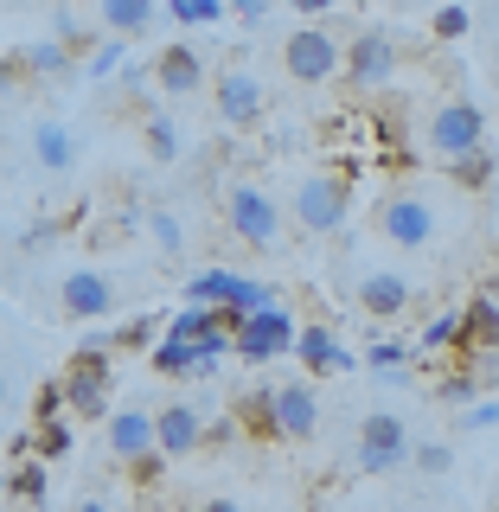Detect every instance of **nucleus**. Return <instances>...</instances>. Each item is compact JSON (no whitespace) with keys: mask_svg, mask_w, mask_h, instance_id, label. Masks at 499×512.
<instances>
[{"mask_svg":"<svg viewBox=\"0 0 499 512\" xmlns=\"http://www.w3.org/2000/svg\"><path fill=\"white\" fill-rule=\"evenodd\" d=\"M77 512H109V506H103V500H84V506H77Z\"/></svg>","mask_w":499,"mask_h":512,"instance_id":"nucleus-44","label":"nucleus"},{"mask_svg":"<svg viewBox=\"0 0 499 512\" xmlns=\"http://www.w3.org/2000/svg\"><path fill=\"white\" fill-rule=\"evenodd\" d=\"M0 512H7V506H0Z\"/></svg>","mask_w":499,"mask_h":512,"instance_id":"nucleus-47","label":"nucleus"},{"mask_svg":"<svg viewBox=\"0 0 499 512\" xmlns=\"http://www.w3.org/2000/svg\"><path fill=\"white\" fill-rule=\"evenodd\" d=\"M237 423H244L250 436L276 442V384H256V391H244V404H237Z\"/></svg>","mask_w":499,"mask_h":512,"instance_id":"nucleus-24","label":"nucleus"},{"mask_svg":"<svg viewBox=\"0 0 499 512\" xmlns=\"http://www.w3.org/2000/svg\"><path fill=\"white\" fill-rule=\"evenodd\" d=\"M167 13H173L180 26H218L231 7H224V0H167Z\"/></svg>","mask_w":499,"mask_h":512,"instance_id":"nucleus-31","label":"nucleus"},{"mask_svg":"<svg viewBox=\"0 0 499 512\" xmlns=\"http://www.w3.org/2000/svg\"><path fill=\"white\" fill-rule=\"evenodd\" d=\"M378 237H384V244H397V250H429V244L442 237L436 199H429V192H410V186L384 192V205H378Z\"/></svg>","mask_w":499,"mask_h":512,"instance_id":"nucleus-2","label":"nucleus"},{"mask_svg":"<svg viewBox=\"0 0 499 512\" xmlns=\"http://www.w3.org/2000/svg\"><path fill=\"white\" fill-rule=\"evenodd\" d=\"M32 448H39V461H64L71 455V423H64V416L58 423H39L32 429Z\"/></svg>","mask_w":499,"mask_h":512,"instance_id":"nucleus-32","label":"nucleus"},{"mask_svg":"<svg viewBox=\"0 0 499 512\" xmlns=\"http://www.w3.org/2000/svg\"><path fill=\"white\" fill-rule=\"evenodd\" d=\"M141 141H148V160H180V122H173V109H148Z\"/></svg>","mask_w":499,"mask_h":512,"instance_id":"nucleus-26","label":"nucleus"},{"mask_svg":"<svg viewBox=\"0 0 499 512\" xmlns=\"http://www.w3.org/2000/svg\"><path fill=\"white\" fill-rule=\"evenodd\" d=\"M20 58V71H32V77H71V45H58V39H39V45H26V52H13Z\"/></svg>","mask_w":499,"mask_h":512,"instance_id":"nucleus-25","label":"nucleus"},{"mask_svg":"<svg viewBox=\"0 0 499 512\" xmlns=\"http://www.w3.org/2000/svg\"><path fill=\"white\" fill-rule=\"evenodd\" d=\"M295 365H308V372H352V365H359V352H352L340 333L327 327V320H308V327L295 333Z\"/></svg>","mask_w":499,"mask_h":512,"instance_id":"nucleus-13","label":"nucleus"},{"mask_svg":"<svg viewBox=\"0 0 499 512\" xmlns=\"http://www.w3.org/2000/svg\"><path fill=\"white\" fill-rule=\"evenodd\" d=\"M295 314L282 308H263V314H250L244 327L231 333V359H244V365H269V359H282V352H295Z\"/></svg>","mask_w":499,"mask_h":512,"instance_id":"nucleus-7","label":"nucleus"},{"mask_svg":"<svg viewBox=\"0 0 499 512\" xmlns=\"http://www.w3.org/2000/svg\"><path fill=\"white\" fill-rule=\"evenodd\" d=\"M0 404H7V372H0Z\"/></svg>","mask_w":499,"mask_h":512,"instance_id":"nucleus-45","label":"nucleus"},{"mask_svg":"<svg viewBox=\"0 0 499 512\" xmlns=\"http://www.w3.org/2000/svg\"><path fill=\"white\" fill-rule=\"evenodd\" d=\"M359 308L372 320H397L410 308V282L397 269H359Z\"/></svg>","mask_w":499,"mask_h":512,"instance_id":"nucleus-16","label":"nucleus"},{"mask_svg":"<svg viewBox=\"0 0 499 512\" xmlns=\"http://www.w3.org/2000/svg\"><path fill=\"white\" fill-rule=\"evenodd\" d=\"M493 167H499V160H493L487 148H480V154H461V160H448V180H455V186H468V192H480V186L493 180Z\"/></svg>","mask_w":499,"mask_h":512,"instance_id":"nucleus-29","label":"nucleus"},{"mask_svg":"<svg viewBox=\"0 0 499 512\" xmlns=\"http://www.w3.org/2000/svg\"><path fill=\"white\" fill-rule=\"evenodd\" d=\"M250 276H237V269H199V276L186 282V308H237V295H244Z\"/></svg>","mask_w":499,"mask_h":512,"instance_id":"nucleus-19","label":"nucleus"},{"mask_svg":"<svg viewBox=\"0 0 499 512\" xmlns=\"http://www.w3.org/2000/svg\"><path fill=\"white\" fill-rule=\"evenodd\" d=\"M410 429H404V416H391V410H365V423H359V442H352V461H359L365 474H397V468H410Z\"/></svg>","mask_w":499,"mask_h":512,"instance_id":"nucleus-5","label":"nucleus"},{"mask_svg":"<svg viewBox=\"0 0 499 512\" xmlns=\"http://www.w3.org/2000/svg\"><path fill=\"white\" fill-rule=\"evenodd\" d=\"M423 346H429V352H436V346H461V314H436V320L423 327Z\"/></svg>","mask_w":499,"mask_h":512,"instance_id":"nucleus-36","label":"nucleus"},{"mask_svg":"<svg viewBox=\"0 0 499 512\" xmlns=\"http://www.w3.org/2000/svg\"><path fill=\"white\" fill-rule=\"evenodd\" d=\"M320 429L314 384H276V442H308Z\"/></svg>","mask_w":499,"mask_h":512,"instance_id":"nucleus-15","label":"nucleus"},{"mask_svg":"<svg viewBox=\"0 0 499 512\" xmlns=\"http://www.w3.org/2000/svg\"><path fill=\"white\" fill-rule=\"evenodd\" d=\"M32 160H39L45 173H71L77 167V128L58 122V116L32 122Z\"/></svg>","mask_w":499,"mask_h":512,"instance_id":"nucleus-17","label":"nucleus"},{"mask_svg":"<svg viewBox=\"0 0 499 512\" xmlns=\"http://www.w3.org/2000/svg\"><path fill=\"white\" fill-rule=\"evenodd\" d=\"M96 20H103V39H135V32L154 26V7L148 0H103Z\"/></svg>","mask_w":499,"mask_h":512,"instance_id":"nucleus-22","label":"nucleus"},{"mask_svg":"<svg viewBox=\"0 0 499 512\" xmlns=\"http://www.w3.org/2000/svg\"><path fill=\"white\" fill-rule=\"evenodd\" d=\"M480 295H487L493 308H499V269H493V276H487V288H480Z\"/></svg>","mask_w":499,"mask_h":512,"instance_id":"nucleus-43","label":"nucleus"},{"mask_svg":"<svg viewBox=\"0 0 499 512\" xmlns=\"http://www.w3.org/2000/svg\"><path fill=\"white\" fill-rule=\"evenodd\" d=\"M346 212H352V180L346 173H333V167L301 173V186H295V224L301 231L333 237V231H346Z\"/></svg>","mask_w":499,"mask_h":512,"instance_id":"nucleus-3","label":"nucleus"},{"mask_svg":"<svg viewBox=\"0 0 499 512\" xmlns=\"http://www.w3.org/2000/svg\"><path fill=\"white\" fill-rule=\"evenodd\" d=\"M410 352H416L410 340H378L372 352H365V365H372V372H378V378H404V365H410Z\"/></svg>","mask_w":499,"mask_h":512,"instance_id":"nucleus-30","label":"nucleus"},{"mask_svg":"<svg viewBox=\"0 0 499 512\" xmlns=\"http://www.w3.org/2000/svg\"><path fill=\"white\" fill-rule=\"evenodd\" d=\"M199 512H244V506H237V500H205Z\"/></svg>","mask_w":499,"mask_h":512,"instance_id":"nucleus-42","label":"nucleus"},{"mask_svg":"<svg viewBox=\"0 0 499 512\" xmlns=\"http://www.w3.org/2000/svg\"><path fill=\"white\" fill-rule=\"evenodd\" d=\"M231 13H237V20H244V26H263V20H269V7H263V0H237Z\"/></svg>","mask_w":499,"mask_h":512,"instance_id":"nucleus-40","label":"nucleus"},{"mask_svg":"<svg viewBox=\"0 0 499 512\" xmlns=\"http://www.w3.org/2000/svg\"><path fill=\"white\" fill-rule=\"evenodd\" d=\"M32 416H39V423H58V416H64V378L39 384V397H32Z\"/></svg>","mask_w":499,"mask_h":512,"instance_id":"nucleus-37","label":"nucleus"},{"mask_svg":"<svg viewBox=\"0 0 499 512\" xmlns=\"http://www.w3.org/2000/svg\"><path fill=\"white\" fill-rule=\"evenodd\" d=\"M224 218H231V231L244 237L250 250H269L282 237V205L269 199L263 186H244V180H237L231 192H224Z\"/></svg>","mask_w":499,"mask_h":512,"instance_id":"nucleus-9","label":"nucleus"},{"mask_svg":"<svg viewBox=\"0 0 499 512\" xmlns=\"http://www.w3.org/2000/svg\"><path fill=\"white\" fill-rule=\"evenodd\" d=\"M423 141H429V154H442V160L480 154V148H487V109H480V103H468V96H455V103L429 109V128H423Z\"/></svg>","mask_w":499,"mask_h":512,"instance_id":"nucleus-4","label":"nucleus"},{"mask_svg":"<svg viewBox=\"0 0 499 512\" xmlns=\"http://www.w3.org/2000/svg\"><path fill=\"white\" fill-rule=\"evenodd\" d=\"M141 224H148V237L160 244V256H180V250H186V231H180V218H173L167 205H148V212H141Z\"/></svg>","mask_w":499,"mask_h":512,"instance_id":"nucleus-27","label":"nucleus"},{"mask_svg":"<svg viewBox=\"0 0 499 512\" xmlns=\"http://www.w3.org/2000/svg\"><path fill=\"white\" fill-rule=\"evenodd\" d=\"M58 308L71 320H109L116 314V282H109L103 269H71V276L58 282Z\"/></svg>","mask_w":499,"mask_h":512,"instance_id":"nucleus-12","label":"nucleus"},{"mask_svg":"<svg viewBox=\"0 0 499 512\" xmlns=\"http://www.w3.org/2000/svg\"><path fill=\"white\" fill-rule=\"evenodd\" d=\"M340 71H346V84L352 90H384L397 77V39L384 26H365V32H352L346 39V58H340Z\"/></svg>","mask_w":499,"mask_h":512,"instance_id":"nucleus-8","label":"nucleus"},{"mask_svg":"<svg viewBox=\"0 0 499 512\" xmlns=\"http://www.w3.org/2000/svg\"><path fill=\"white\" fill-rule=\"evenodd\" d=\"M109 333H90L84 346L71 352V372H64V410L84 416V423H109L116 404H109V378H116V365H109Z\"/></svg>","mask_w":499,"mask_h":512,"instance_id":"nucleus-1","label":"nucleus"},{"mask_svg":"<svg viewBox=\"0 0 499 512\" xmlns=\"http://www.w3.org/2000/svg\"><path fill=\"white\" fill-rule=\"evenodd\" d=\"M13 84H20V64H13V58H0V90H13Z\"/></svg>","mask_w":499,"mask_h":512,"instance_id":"nucleus-41","label":"nucleus"},{"mask_svg":"<svg viewBox=\"0 0 499 512\" xmlns=\"http://www.w3.org/2000/svg\"><path fill=\"white\" fill-rule=\"evenodd\" d=\"M109 346H116V352H141V346H148V352H154V314H141V320H122V327L109 333Z\"/></svg>","mask_w":499,"mask_h":512,"instance_id":"nucleus-33","label":"nucleus"},{"mask_svg":"<svg viewBox=\"0 0 499 512\" xmlns=\"http://www.w3.org/2000/svg\"><path fill=\"white\" fill-rule=\"evenodd\" d=\"M122 58H128V45H122V39H96L90 52H84V77H90V84H103V77H116V71H122Z\"/></svg>","mask_w":499,"mask_h":512,"instance_id":"nucleus-28","label":"nucleus"},{"mask_svg":"<svg viewBox=\"0 0 499 512\" xmlns=\"http://www.w3.org/2000/svg\"><path fill=\"white\" fill-rule=\"evenodd\" d=\"M103 436H109V455L128 461V468H141L148 455H160V448H154V410H141V404L116 410V416L103 423Z\"/></svg>","mask_w":499,"mask_h":512,"instance_id":"nucleus-14","label":"nucleus"},{"mask_svg":"<svg viewBox=\"0 0 499 512\" xmlns=\"http://www.w3.org/2000/svg\"><path fill=\"white\" fill-rule=\"evenodd\" d=\"M154 84L167 90V96H192L205 84V58L192 52V45H167V52L154 58Z\"/></svg>","mask_w":499,"mask_h":512,"instance_id":"nucleus-18","label":"nucleus"},{"mask_svg":"<svg viewBox=\"0 0 499 512\" xmlns=\"http://www.w3.org/2000/svg\"><path fill=\"white\" fill-rule=\"evenodd\" d=\"M340 58H346V45L333 39V26H295L288 32V45H282V64H288V77L295 84H327V77H340Z\"/></svg>","mask_w":499,"mask_h":512,"instance_id":"nucleus-6","label":"nucleus"},{"mask_svg":"<svg viewBox=\"0 0 499 512\" xmlns=\"http://www.w3.org/2000/svg\"><path fill=\"white\" fill-rule=\"evenodd\" d=\"M493 512H499V506H493Z\"/></svg>","mask_w":499,"mask_h":512,"instance_id":"nucleus-48","label":"nucleus"},{"mask_svg":"<svg viewBox=\"0 0 499 512\" xmlns=\"http://www.w3.org/2000/svg\"><path fill=\"white\" fill-rule=\"evenodd\" d=\"M154 448H160V461L199 455V448H205V410H192V404H160V410H154Z\"/></svg>","mask_w":499,"mask_h":512,"instance_id":"nucleus-11","label":"nucleus"},{"mask_svg":"<svg viewBox=\"0 0 499 512\" xmlns=\"http://www.w3.org/2000/svg\"><path fill=\"white\" fill-rule=\"evenodd\" d=\"M148 359H154V372H167V378H212L218 372L212 352H205V346H186V340H160Z\"/></svg>","mask_w":499,"mask_h":512,"instance_id":"nucleus-20","label":"nucleus"},{"mask_svg":"<svg viewBox=\"0 0 499 512\" xmlns=\"http://www.w3.org/2000/svg\"><path fill=\"white\" fill-rule=\"evenodd\" d=\"M0 167H7V141H0Z\"/></svg>","mask_w":499,"mask_h":512,"instance_id":"nucleus-46","label":"nucleus"},{"mask_svg":"<svg viewBox=\"0 0 499 512\" xmlns=\"http://www.w3.org/2000/svg\"><path fill=\"white\" fill-rule=\"evenodd\" d=\"M218 122L224 128H256L263 122V109H269V96H263V77L250 71V64H231V71H218Z\"/></svg>","mask_w":499,"mask_h":512,"instance_id":"nucleus-10","label":"nucleus"},{"mask_svg":"<svg viewBox=\"0 0 499 512\" xmlns=\"http://www.w3.org/2000/svg\"><path fill=\"white\" fill-rule=\"evenodd\" d=\"M461 429H499V397H474L468 416H461Z\"/></svg>","mask_w":499,"mask_h":512,"instance_id":"nucleus-39","label":"nucleus"},{"mask_svg":"<svg viewBox=\"0 0 499 512\" xmlns=\"http://www.w3.org/2000/svg\"><path fill=\"white\" fill-rule=\"evenodd\" d=\"M468 26H474L468 7H436V20H429V32H436V39H468Z\"/></svg>","mask_w":499,"mask_h":512,"instance_id":"nucleus-35","label":"nucleus"},{"mask_svg":"<svg viewBox=\"0 0 499 512\" xmlns=\"http://www.w3.org/2000/svg\"><path fill=\"white\" fill-rule=\"evenodd\" d=\"M442 397H448V404H474V397H480V378L474 372H448L442 378Z\"/></svg>","mask_w":499,"mask_h":512,"instance_id":"nucleus-38","label":"nucleus"},{"mask_svg":"<svg viewBox=\"0 0 499 512\" xmlns=\"http://www.w3.org/2000/svg\"><path fill=\"white\" fill-rule=\"evenodd\" d=\"M7 493L20 512H45V493H52V474H45V461H20V468L7 474Z\"/></svg>","mask_w":499,"mask_h":512,"instance_id":"nucleus-23","label":"nucleus"},{"mask_svg":"<svg viewBox=\"0 0 499 512\" xmlns=\"http://www.w3.org/2000/svg\"><path fill=\"white\" fill-rule=\"evenodd\" d=\"M461 352H499V308L487 295H474L461 308Z\"/></svg>","mask_w":499,"mask_h":512,"instance_id":"nucleus-21","label":"nucleus"},{"mask_svg":"<svg viewBox=\"0 0 499 512\" xmlns=\"http://www.w3.org/2000/svg\"><path fill=\"white\" fill-rule=\"evenodd\" d=\"M410 468H423V474H448V468H455V455H448V442H416V448H410Z\"/></svg>","mask_w":499,"mask_h":512,"instance_id":"nucleus-34","label":"nucleus"}]
</instances>
